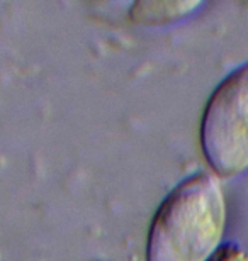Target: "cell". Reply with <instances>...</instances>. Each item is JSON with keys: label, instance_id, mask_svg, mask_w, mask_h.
<instances>
[{"label": "cell", "instance_id": "6da1fadb", "mask_svg": "<svg viewBox=\"0 0 248 261\" xmlns=\"http://www.w3.org/2000/svg\"><path fill=\"white\" fill-rule=\"evenodd\" d=\"M224 226L226 202L218 176H189L158 207L146 261H208L221 246Z\"/></svg>", "mask_w": 248, "mask_h": 261}, {"label": "cell", "instance_id": "277c9868", "mask_svg": "<svg viewBox=\"0 0 248 261\" xmlns=\"http://www.w3.org/2000/svg\"><path fill=\"white\" fill-rule=\"evenodd\" d=\"M208 261H248V251L240 244H221L219 249Z\"/></svg>", "mask_w": 248, "mask_h": 261}, {"label": "cell", "instance_id": "3957f363", "mask_svg": "<svg viewBox=\"0 0 248 261\" xmlns=\"http://www.w3.org/2000/svg\"><path fill=\"white\" fill-rule=\"evenodd\" d=\"M199 5V2H140L131 10V15L138 22L160 24L186 17Z\"/></svg>", "mask_w": 248, "mask_h": 261}, {"label": "cell", "instance_id": "7a4b0ae2", "mask_svg": "<svg viewBox=\"0 0 248 261\" xmlns=\"http://www.w3.org/2000/svg\"><path fill=\"white\" fill-rule=\"evenodd\" d=\"M200 146L219 176L231 178L248 170V63L213 92L200 122Z\"/></svg>", "mask_w": 248, "mask_h": 261}]
</instances>
